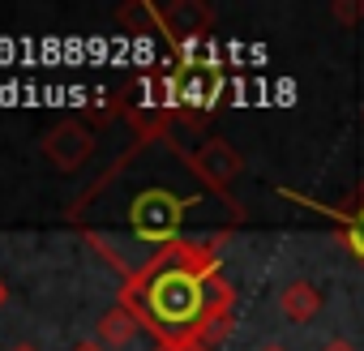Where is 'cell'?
<instances>
[{
  "label": "cell",
  "instance_id": "8992f818",
  "mask_svg": "<svg viewBox=\"0 0 364 351\" xmlns=\"http://www.w3.org/2000/svg\"><path fill=\"white\" fill-rule=\"evenodd\" d=\"M283 198H296V202H304L309 210H321L326 219H334L338 227H343V244H347V253L364 266V185H360V202L351 206V210H338V206H321V202H309V198H300V193H291V189H283Z\"/></svg>",
  "mask_w": 364,
  "mask_h": 351
},
{
  "label": "cell",
  "instance_id": "4fadbf2b",
  "mask_svg": "<svg viewBox=\"0 0 364 351\" xmlns=\"http://www.w3.org/2000/svg\"><path fill=\"white\" fill-rule=\"evenodd\" d=\"M9 351H35V347H31V342H18V347H9Z\"/></svg>",
  "mask_w": 364,
  "mask_h": 351
},
{
  "label": "cell",
  "instance_id": "52a82bcc",
  "mask_svg": "<svg viewBox=\"0 0 364 351\" xmlns=\"http://www.w3.org/2000/svg\"><path fill=\"white\" fill-rule=\"evenodd\" d=\"M141 334H146V325H141L137 313L124 308L120 300H116V308H107V313L99 317V330H95V338H99L107 351H129Z\"/></svg>",
  "mask_w": 364,
  "mask_h": 351
},
{
  "label": "cell",
  "instance_id": "30bf717a",
  "mask_svg": "<svg viewBox=\"0 0 364 351\" xmlns=\"http://www.w3.org/2000/svg\"><path fill=\"white\" fill-rule=\"evenodd\" d=\"M154 351H210V347H202V342H185V347H154Z\"/></svg>",
  "mask_w": 364,
  "mask_h": 351
},
{
  "label": "cell",
  "instance_id": "ba28073f",
  "mask_svg": "<svg viewBox=\"0 0 364 351\" xmlns=\"http://www.w3.org/2000/svg\"><path fill=\"white\" fill-rule=\"evenodd\" d=\"M321 291L309 283V279H291V283H283V291H279V313L291 321V325H309L317 313H321Z\"/></svg>",
  "mask_w": 364,
  "mask_h": 351
},
{
  "label": "cell",
  "instance_id": "5bb4252c",
  "mask_svg": "<svg viewBox=\"0 0 364 351\" xmlns=\"http://www.w3.org/2000/svg\"><path fill=\"white\" fill-rule=\"evenodd\" d=\"M262 351H287V347H279V342H266V347H262Z\"/></svg>",
  "mask_w": 364,
  "mask_h": 351
},
{
  "label": "cell",
  "instance_id": "8fae6325",
  "mask_svg": "<svg viewBox=\"0 0 364 351\" xmlns=\"http://www.w3.org/2000/svg\"><path fill=\"white\" fill-rule=\"evenodd\" d=\"M73 351H107V347H103V342H99V338H95V342H90V338H86V342H77V347H73Z\"/></svg>",
  "mask_w": 364,
  "mask_h": 351
},
{
  "label": "cell",
  "instance_id": "9a60e30c",
  "mask_svg": "<svg viewBox=\"0 0 364 351\" xmlns=\"http://www.w3.org/2000/svg\"><path fill=\"white\" fill-rule=\"evenodd\" d=\"M5 296H9V291H5V283H0V304H5Z\"/></svg>",
  "mask_w": 364,
  "mask_h": 351
},
{
  "label": "cell",
  "instance_id": "9c48e42d",
  "mask_svg": "<svg viewBox=\"0 0 364 351\" xmlns=\"http://www.w3.org/2000/svg\"><path fill=\"white\" fill-rule=\"evenodd\" d=\"M116 22L133 35H159V5H150V0H133V5H124L116 14Z\"/></svg>",
  "mask_w": 364,
  "mask_h": 351
},
{
  "label": "cell",
  "instance_id": "3957f363",
  "mask_svg": "<svg viewBox=\"0 0 364 351\" xmlns=\"http://www.w3.org/2000/svg\"><path fill=\"white\" fill-rule=\"evenodd\" d=\"M39 150L56 171H82L90 163V154H95V133L82 120H60V124H52L43 133Z\"/></svg>",
  "mask_w": 364,
  "mask_h": 351
},
{
  "label": "cell",
  "instance_id": "7a4b0ae2",
  "mask_svg": "<svg viewBox=\"0 0 364 351\" xmlns=\"http://www.w3.org/2000/svg\"><path fill=\"white\" fill-rule=\"evenodd\" d=\"M120 304L137 313L159 347L202 342L236 308V291L223 279V240H193L163 253L120 287Z\"/></svg>",
  "mask_w": 364,
  "mask_h": 351
},
{
  "label": "cell",
  "instance_id": "6da1fadb",
  "mask_svg": "<svg viewBox=\"0 0 364 351\" xmlns=\"http://www.w3.org/2000/svg\"><path fill=\"white\" fill-rule=\"evenodd\" d=\"M77 236L129 279L193 240H228L240 202L215 193L171 133L137 137L69 206Z\"/></svg>",
  "mask_w": 364,
  "mask_h": 351
},
{
  "label": "cell",
  "instance_id": "277c9868",
  "mask_svg": "<svg viewBox=\"0 0 364 351\" xmlns=\"http://www.w3.org/2000/svg\"><path fill=\"white\" fill-rule=\"evenodd\" d=\"M215 26V14L202 5V0H176V5H159V35L176 48L185 43H206Z\"/></svg>",
  "mask_w": 364,
  "mask_h": 351
},
{
  "label": "cell",
  "instance_id": "7c38bea8",
  "mask_svg": "<svg viewBox=\"0 0 364 351\" xmlns=\"http://www.w3.org/2000/svg\"><path fill=\"white\" fill-rule=\"evenodd\" d=\"M326 351H355V347H347V342H330Z\"/></svg>",
  "mask_w": 364,
  "mask_h": 351
},
{
  "label": "cell",
  "instance_id": "5b68a950",
  "mask_svg": "<svg viewBox=\"0 0 364 351\" xmlns=\"http://www.w3.org/2000/svg\"><path fill=\"white\" fill-rule=\"evenodd\" d=\"M189 158H193V167H198V176L215 189V193H223V198H232V180L245 171V158L223 141V137H206L198 150H189Z\"/></svg>",
  "mask_w": 364,
  "mask_h": 351
}]
</instances>
